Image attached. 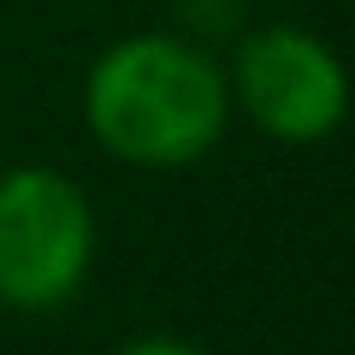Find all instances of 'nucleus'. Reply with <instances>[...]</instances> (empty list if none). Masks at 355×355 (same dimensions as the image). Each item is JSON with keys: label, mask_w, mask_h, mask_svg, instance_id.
<instances>
[{"label": "nucleus", "mask_w": 355, "mask_h": 355, "mask_svg": "<svg viewBox=\"0 0 355 355\" xmlns=\"http://www.w3.org/2000/svg\"><path fill=\"white\" fill-rule=\"evenodd\" d=\"M95 261L89 196L53 166H18L0 178V302L42 314L77 296Z\"/></svg>", "instance_id": "nucleus-2"}, {"label": "nucleus", "mask_w": 355, "mask_h": 355, "mask_svg": "<svg viewBox=\"0 0 355 355\" xmlns=\"http://www.w3.org/2000/svg\"><path fill=\"white\" fill-rule=\"evenodd\" d=\"M231 83L196 42L125 36L95 60L83 119L107 154L130 166H184L219 142Z\"/></svg>", "instance_id": "nucleus-1"}, {"label": "nucleus", "mask_w": 355, "mask_h": 355, "mask_svg": "<svg viewBox=\"0 0 355 355\" xmlns=\"http://www.w3.org/2000/svg\"><path fill=\"white\" fill-rule=\"evenodd\" d=\"M119 355H202V349H190L184 338H130Z\"/></svg>", "instance_id": "nucleus-4"}, {"label": "nucleus", "mask_w": 355, "mask_h": 355, "mask_svg": "<svg viewBox=\"0 0 355 355\" xmlns=\"http://www.w3.org/2000/svg\"><path fill=\"white\" fill-rule=\"evenodd\" d=\"M237 101L266 137L320 142L349 113V77L314 30L272 24L237 48Z\"/></svg>", "instance_id": "nucleus-3"}]
</instances>
